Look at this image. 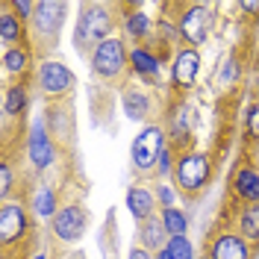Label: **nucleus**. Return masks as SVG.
<instances>
[{"mask_svg":"<svg viewBox=\"0 0 259 259\" xmlns=\"http://www.w3.org/2000/svg\"><path fill=\"white\" fill-rule=\"evenodd\" d=\"M233 192H236V197H242L247 203H259V171L253 165H244V168L236 171Z\"/></svg>","mask_w":259,"mask_h":259,"instance_id":"ddd939ff","label":"nucleus"},{"mask_svg":"<svg viewBox=\"0 0 259 259\" xmlns=\"http://www.w3.org/2000/svg\"><path fill=\"white\" fill-rule=\"evenodd\" d=\"M85 209L77 206V203H71V206H59V212L53 215V236L56 239H62V242H77L82 239V233H85Z\"/></svg>","mask_w":259,"mask_h":259,"instance_id":"39448f33","label":"nucleus"},{"mask_svg":"<svg viewBox=\"0 0 259 259\" xmlns=\"http://www.w3.org/2000/svg\"><path fill=\"white\" fill-rule=\"evenodd\" d=\"M68 6L65 3H53V0H45V3H35V15H32V24L38 27V32L45 35H56L62 30V21Z\"/></svg>","mask_w":259,"mask_h":259,"instance_id":"9b49d317","label":"nucleus"},{"mask_svg":"<svg viewBox=\"0 0 259 259\" xmlns=\"http://www.w3.org/2000/svg\"><path fill=\"white\" fill-rule=\"evenodd\" d=\"M197 71H200V53L194 48H183L174 56V65H171V82H174V89H180V92L192 89L194 80H197Z\"/></svg>","mask_w":259,"mask_h":259,"instance_id":"6e6552de","label":"nucleus"},{"mask_svg":"<svg viewBox=\"0 0 259 259\" xmlns=\"http://www.w3.org/2000/svg\"><path fill=\"white\" fill-rule=\"evenodd\" d=\"M130 62V53L124 50L121 45V38H106V41H100L92 53V71H95L97 77H103V80H115Z\"/></svg>","mask_w":259,"mask_h":259,"instance_id":"7ed1b4c3","label":"nucleus"},{"mask_svg":"<svg viewBox=\"0 0 259 259\" xmlns=\"http://www.w3.org/2000/svg\"><path fill=\"white\" fill-rule=\"evenodd\" d=\"M165 253L171 259H194V247L186 236H177V239H168L165 244Z\"/></svg>","mask_w":259,"mask_h":259,"instance_id":"a878e982","label":"nucleus"},{"mask_svg":"<svg viewBox=\"0 0 259 259\" xmlns=\"http://www.w3.org/2000/svg\"><path fill=\"white\" fill-rule=\"evenodd\" d=\"M32 212H35L38 218H50V221H53V215L59 212V206H56V194H53L50 186H41V189L35 192V197H32Z\"/></svg>","mask_w":259,"mask_h":259,"instance_id":"4be33fe9","label":"nucleus"},{"mask_svg":"<svg viewBox=\"0 0 259 259\" xmlns=\"http://www.w3.org/2000/svg\"><path fill=\"white\" fill-rule=\"evenodd\" d=\"M24 109H27V89H24V85H12V89H6L3 112L6 115H21Z\"/></svg>","mask_w":259,"mask_h":259,"instance_id":"b1692460","label":"nucleus"},{"mask_svg":"<svg viewBox=\"0 0 259 259\" xmlns=\"http://www.w3.org/2000/svg\"><path fill=\"white\" fill-rule=\"evenodd\" d=\"M35 259H48V256H45V253H35Z\"/></svg>","mask_w":259,"mask_h":259,"instance_id":"f704fd0d","label":"nucleus"},{"mask_svg":"<svg viewBox=\"0 0 259 259\" xmlns=\"http://www.w3.org/2000/svg\"><path fill=\"white\" fill-rule=\"evenodd\" d=\"M247 136L250 139H259V103H253L247 109Z\"/></svg>","mask_w":259,"mask_h":259,"instance_id":"cd10ccee","label":"nucleus"},{"mask_svg":"<svg viewBox=\"0 0 259 259\" xmlns=\"http://www.w3.org/2000/svg\"><path fill=\"white\" fill-rule=\"evenodd\" d=\"M38 85L50 97H62L74 89V74L62 62H41L38 68Z\"/></svg>","mask_w":259,"mask_h":259,"instance_id":"0eeeda50","label":"nucleus"},{"mask_svg":"<svg viewBox=\"0 0 259 259\" xmlns=\"http://www.w3.org/2000/svg\"><path fill=\"white\" fill-rule=\"evenodd\" d=\"M21 32H24V27H21L18 15H12V12L0 15V45H6V50H12V45L21 41Z\"/></svg>","mask_w":259,"mask_h":259,"instance_id":"aec40b11","label":"nucleus"},{"mask_svg":"<svg viewBox=\"0 0 259 259\" xmlns=\"http://www.w3.org/2000/svg\"><path fill=\"white\" fill-rule=\"evenodd\" d=\"M239 236L259 242V203H247L239 215Z\"/></svg>","mask_w":259,"mask_h":259,"instance_id":"6ab92c4d","label":"nucleus"},{"mask_svg":"<svg viewBox=\"0 0 259 259\" xmlns=\"http://www.w3.org/2000/svg\"><path fill=\"white\" fill-rule=\"evenodd\" d=\"M177 30L189 45H203L212 30V9L209 6H192V9H186L177 24Z\"/></svg>","mask_w":259,"mask_h":259,"instance_id":"423d86ee","label":"nucleus"},{"mask_svg":"<svg viewBox=\"0 0 259 259\" xmlns=\"http://www.w3.org/2000/svg\"><path fill=\"white\" fill-rule=\"evenodd\" d=\"M130 259H153V256H150L147 247H133V250H130Z\"/></svg>","mask_w":259,"mask_h":259,"instance_id":"473e14b6","label":"nucleus"},{"mask_svg":"<svg viewBox=\"0 0 259 259\" xmlns=\"http://www.w3.org/2000/svg\"><path fill=\"white\" fill-rule=\"evenodd\" d=\"M12 192V171H9V165L3 162L0 165V197H9Z\"/></svg>","mask_w":259,"mask_h":259,"instance_id":"c85d7f7f","label":"nucleus"},{"mask_svg":"<svg viewBox=\"0 0 259 259\" xmlns=\"http://www.w3.org/2000/svg\"><path fill=\"white\" fill-rule=\"evenodd\" d=\"M27 153L30 162L35 168H50L53 165V142H50V133L45 130V124H32L30 139H27Z\"/></svg>","mask_w":259,"mask_h":259,"instance_id":"9d476101","label":"nucleus"},{"mask_svg":"<svg viewBox=\"0 0 259 259\" xmlns=\"http://www.w3.org/2000/svg\"><path fill=\"white\" fill-rule=\"evenodd\" d=\"M212 259H250V250L239 233H224L212 244Z\"/></svg>","mask_w":259,"mask_h":259,"instance_id":"f8f14e48","label":"nucleus"},{"mask_svg":"<svg viewBox=\"0 0 259 259\" xmlns=\"http://www.w3.org/2000/svg\"><path fill=\"white\" fill-rule=\"evenodd\" d=\"M27 227H30V221H27V209L21 203H3V209H0V242L12 244L18 239H24Z\"/></svg>","mask_w":259,"mask_h":259,"instance_id":"1a4fd4ad","label":"nucleus"},{"mask_svg":"<svg viewBox=\"0 0 259 259\" xmlns=\"http://www.w3.org/2000/svg\"><path fill=\"white\" fill-rule=\"evenodd\" d=\"M9 6H12V9L18 12V18H30V15H35V6H32L30 0H12Z\"/></svg>","mask_w":259,"mask_h":259,"instance_id":"c756f323","label":"nucleus"},{"mask_svg":"<svg viewBox=\"0 0 259 259\" xmlns=\"http://www.w3.org/2000/svg\"><path fill=\"white\" fill-rule=\"evenodd\" d=\"M139 236H142V247H147V250H165L162 247V242H165V224H162V218H147V221H142L139 224ZM168 244V242H165Z\"/></svg>","mask_w":259,"mask_h":259,"instance_id":"2eb2a0df","label":"nucleus"},{"mask_svg":"<svg viewBox=\"0 0 259 259\" xmlns=\"http://www.w3.org/2000/svg\"><path fill=\"white\" fill-rule=\"evenodd\" d=\"M109 30H112V18H109V9L106 6H82V15L77 21V48H85V45H100L109 38Z\"/></svg>","mask_w":259,"mask_h":259,"instance_id":"f03ea898","label":"nucleus"},{"mask_svg":"<svg viewBox=\"0 0 259 259\" xmlns=\"http://www.w3.org/2000/svg\"><path fill=\"white\" fill-rule=\"evenodd\" d=\"M130 65H133V71L139 74V77H153L156 71H159V59L145 48H133L130 50Z\"/></svg>","mask_w":259,"mask_h":259,"instance_id":"a211bd4d","label":"nucleus"},{"mask_svg":"<svg viewBox=\"0 0 259 259\" xmlns=\"http://www.w3.org/2000/svg\"><path fill=\"white\" fill-rule=\"evenodd\" d=\"M162 224H165L168 239H177V236H186L189 218H186V212L174 209V206H162Z\"/></svg>","mask_w":259,"mask_h":259,"instance_id":"412c9836","label":"nucleus"},{"mask_svg":"<svg viewBox=\"0 0 259 259\" xmlns=\"http://www.w3.org/2000/svg\"><path fill=\"white\" fill-rule=\"evenodd\" d=\"M236 77H239V65L227 62L224 65V74H221V82H230V80H236Z\"/></svg>","mask_w":259,"mask_h":259,"instance_id":"7c9ffc66","label":"nucleus"},{"mask_svg":"<svg viewBox=\"0 0 259 259\" xmlns=\"http://www.w3.org/2000/svg\"><path fill=\"white\" fill-rule=\"evenodd\" d=\"M156 259H171V256H168V253H165V250H159V253H156Z\"/></svg>","mask_w":259,"mask_h":259,"instance_id":"72a5a7b5","label":"nucleus"},{"mask_svg":"<svg viewBox=\"0 0 259 259\" xmlns=\"http://www.w3.org/2000/svg\"><path fill=\"white\" fill-rule=\"evenodd\" d=\"M124 112L133 121L150 118V97H147V92H142V89H127L124 92Z\"/></svg>","mask_w":259,"mask_h":259,"instance_id":"dca6fc26","label":"nucleus"},{"mask_svg":"<svg viewBox=\"0 0 259 259\" xmlns=\"http://www.w3.org/2000/svg\"><path fill=\"white\" fill-rule=\"evenodd\" d=\"M27 68H30V50L24 48L3 50V71L6 74H24Z\"/></svg>","mask_w":259,"mask_h":259,"instance_id":"5701e85b","label":"nucleus"},{"mask_svg":"<svg viewBox=\"0 0 259 259\" xmlns=\"http://www.w3.org/2000/svg\"><path fill=\"white\" fill-rule=\"evenodd\" d=\"M127 209L133 212V218L142 224L147 218H153V209H156V200H153V194L142 189V186H136V189H130L127 192Z\"/></svg>","mask_w":259,"mask_h":259,"instance_id":"4468645a","label":"nucleus"},{"mask_svg":"<svg viewBox=\"0 0 259 259\" xmlns=\"http://www.w3.org/2000/svg\"><path fill=\"white\" fill-rule=\"evenodd\" d=\"M165 133H162L159 124H147L145 130H139V136L133 139V147H130V159L139 171H153L156 162H159V153L165 150Z\"/></svg>","mask_w":259,"mask_h":259,"instance_id":"f257e3e1","label":"nucleus"},{"mask_svg":"<svg viewBox=\"0 0 259 259\" xmlns=\"http://www.w3.org/2000/svg\"><path fill=\"white\" fill-rule=\"evenodd\" d=\"M192 106H177L174 115H171V136H174V142H189V136H192Z\"/></svg>","mask_w":259,"mask_h":259,"instance_id":"f3484780","label":"nucleus"},{"mask_svg":"<svg viewBox=\"0 0 259 259\" xmlns=\"http://www.w3.org/2000/svg\"><path fill=\"white\" fill-rule=\"evenodd\" d=\"M212 174V162L203 153H183L174 165V180L183 192H200Z\"/></svg>","mask_w":259,"mask_h":259,"instance_id":"20e7f679","label":"nucleus"},{"mask_svg":"<svg viewBox=\"0 0 259 259\" xmlns=\"http://www.w3.org/2000/svg\"><path fill=\"white\" fill-rule=\"evenodd\" d=\"M174 165H177V162H174V156H171V147H165V150L159 153V162H156V171H159L162 177H165V174H171V171H174Z\"/></svg>","mask_w":259,"mask_h":259,"instance_id":"bb28decb","label":"nucleus"},{"mask_svg":"<svg viewBox=\"0 0 259 259\" xmlns=\"http://www.w3.org/2000/svg\"><path fill=\"white\" fill-rule=\"evenodd\" d=\"M256 89H259V74H256Z\"/></svg>","mask_w":259,"mask_h":259,"instance_id":"c9c22d12","label":"nucleus"},{"mask_svg":"<svg viewBox=\"0 0 259 259\" xmlns=\"http://www.w3.org/2000/svg\"><path fill=\"white\" fill-rule=\"evenodd\" d=\"M159 200L165 206H174V192H171L168 186H159Z\"/></svg>","mask_w":259,"mask_h":259,"instance_id":"2f4dec72","label":"nucleus"},{"mask_svg":"<svg viewBox=\"0 0 259 259\" xmlns=\"http://www.w3.org/2000/svg\"><path fill=\"white\" fill-rule=\"evenodd\" d=\"M124 32H127L130 38H145L147 32H150V18L145 15V12H130L127 18H124Z\"/></svg>","mask_w":259,"mask_h":259,"instance_id":"393cba45","label":"nucleus"}]
</instances>
